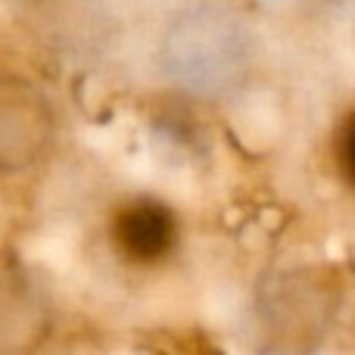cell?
<instances>
[{
    "mask_svg": "<svg viewBox=\"0 0 355 355\" xmlns=\"http://www.w3.org/2000/svg\"><path fill=\"white\" fill-rule=\"evenodd\" d=\"M62 119L53 97L25 75H0V178H25L56 153Z\"/></svg>",
    "mask_w": 355,
    "mask_h": 355,
    "instance_id": "obj_2",
    "label": "cell"
},
{
    "mask_svg": "<svg viewBox=\"0 0 355 355\" xmlns=\"http://www.w3.org/2000/svg\"><path fill=\"white\" fill-rule=\"evenodd\" d=\"M103 246L125 271L156 275L181 256L184 218L172 200L135 190L106 209Z\"/></svg>",
    "mask_w": 355,
    "mask_h": 355,
    "instance_id": "obj_1",
    "label": "cell"
},
{
    "mask_svg": "<svg viewBox=\"0 0 355 355\" xmlns=\"http://www.w3.org/2000/svg\"><path fill=\"white\" fill-rule=\"evenodd\" d=\"M327 168L334 181L355 196V103L346 106L327 131Z\"/></svg>",
    "mask_w": 355,
    "mask_h": 355,
    "instance_id": "obj_3",
    "label": "cell"
}]
</instances>
